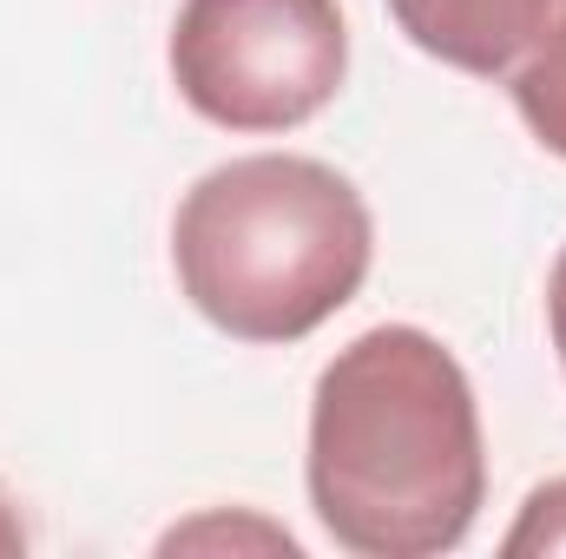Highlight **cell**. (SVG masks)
<instances>
[{"label": "cell", "instance_id": "cell-1", "mask_svg": "<svg viewBox=\"0 0 566 559\" xmlns=\"http://www.w3.org/2000/svg\"><path fill=\"white\" fill-rule=\"evenodd\" d=\"M310 507L356 559L454 553L488 500L468 369L416 323L363 329L310 395Z\"/></svg>", "mask_w": 566, "mask_h": 559}, {"label": "cell", "instance_id": "cell-2", "mask_svg": "<svg viewBox=\"0 0 566 559\" xmlns=\"http://www.w3.org/2000/svg\"><path fill=\"white\" fill-rule=\"evenodd\" d=\"M376 224L363 191L296 151H251L205 171L171 218V271L231 342H303L369 277Z\"/></svg>", "mask_w": 566, "mask_h": 559}, {"label": "cell", "instance_id": "cell-3", "mask_svg": "<svg viewBox=\"0 0 566 559\" xmlns=\"http://www.w3.org/2000/svg\"><path fill=\"white\" fill-rule=\"evenodd\" d=\"M349 73L336 0H185L171 27L178 99L224 133H296Z\"/></svg>", "mask_w": 566, "mask_h": 559}, {"label": "cell", "instance_id": "cell-4", "mask_svg": "<svg viewBox=\"0 0 566 559\" xmlns=\"http://www.w3.org/2000/svg\"><path fill=\"white\" fill-rule=\"evenodd\" d=\"M547 7L554 0H389L396 27L428 60L474 73V80H507L521 46L541 33Z\"/></svg>", "mask_w": 566, "mask_h": 559}, {"label": "cell", "instance_id": "cell-5", "mask_svg": "<svg viewBox=\"0 0 566 559\" xmlns=\"http://www.w3.org/2000/svg\"><path fill=\"white\" fill-rule=\"evenodd\" d=\"M507 93H514V113L527 119V133L554 158H566V0L547 7L541 33L507 66Z\"/></svg>", "mask_w": 566, "mask_h": 559}, {"label": "cell", "instance_id": "cell-6", "mask_svg": "<svg viewBox=\"0 0 566 559\" xmlns=\"http://www.w3.org/2000/svg\"><path fill=\"white\" fill-rule=\"evenodd\" d=\"M501 553L507 559H554L566 553V474L560 481H547V487H534L527 500H521V520L507 527V540H501Z\"/></svg>", "mask_w": 566, "mask_h": 559}, {"label": "cell", "instance_id": "cell-7", "mask_svg": "<svg viewBox=\"0 0 566 559\" xmlns=\"http://www.w3.org/2000/svg\"><path fill=\"white\" fill-rule=\"evenodd\" d=\"M547 329H554V349H560V369H566V244L547 271Z\"/></svg>", "mask_w": 566, "mask_h": 559}, {"label": "cell", "instance_id": "cell-8", "mask_svg": "<svg viewBox=\"0 0 566 559\" xmlns=\"http://www.w3.org/2000/svg\"><path fill=\"white\" fill-rule=\"evenodd\" d=\"M7 553H27V527H20V514H13V500L0 494V559Z\"/></svg>", "mask_w": 566, "mask_h": 559}]
</instances>
